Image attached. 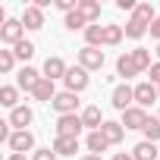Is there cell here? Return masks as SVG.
Segmentation results:
<instances>
[{
  "instance_id": "cell-16",
  "label": "cell",
  "mask_w": 160,
  "mask_h": 160,
  "mask_svg": "<svg viewBox=\"0 0 160 160\" xmlns=\"http://www.w3.org/2000/svg\"><path fill=\"white\" fill-rule=\"evenodd\" d=\"M82 122H85V129H91V132H98V129H101V126H104L107 119H104V113H101V107H94V104H91V107H85V110H82Z\"/></svg>"
},
{
  "instance_id": "cell-11",
  "label": "cell",
  "mask_w": 160,
  "mask_h": 160,
  "mask_svg": "<svg viewBox=\"0 0 160 160\" xmlns=\"http://www.w3.org/2000/svg\"><path fill=\"white\" fill-rule=\"evenodd\" d=\"M44 78H50V82H57V78H66V72H69V66H66V60L63 57H47L44 60Z\"/></svg>"
},
{
  "instance_id": "cell-7",
  "label": "cell",
  "mask_w": 160,
  "mask_h": 160,
  "mask_svg": "<svg viewBox=\"0 0 160 160\" xmlns=\"http://www.w3.org/2000/svg\"><path fill=\"white\" fill-rule=\"evenodd\" d=\"M78 66L88 69V72L101 69L104 66V50L101 47H82V50H78Z\"/></svg>"
},
{
  "instance_id": "cell-24",
  "label": "cell",
  "mask_w": 160,
  "mask_h": 160,
  "mask_svg": "<svg viewBox=\"0 0 160 160\" xmlns=\"http://www.w3.org/2000/svg\"><path fill=\"white\" fill-rule=\"evenodd\" d=\"M132 19H138V22H144V25L151 28V22L157 19V10H154L151 3H138V7H135V13H132Z\"/></svg>"
},
{
  "instance_id": "cell-25",
  "label": "cell",
  "mask_w": 160,
  "mask_h": 160,
  "mask_svg": "<svg viewBox=\"0 0 160 160\" xmlns=\"http://www.w3.org/2000/svg\"><path fill=\"white\" fill-rule=\"evenodd\" d=\"M85 47H104V25H88L85 28Z\"/></svg>"
},
{
  "instance_id": "cell-13",
  "label": "cell",
  "mask_w": 160,
  "mask_h": 160,
  "mask_svg": "<svg viewBox=\"0 0 160 160\" xmlns=\"http://www.w3.org/2000/svg\"><path fill=\"white\" fill-rule=\"evenodd\" d=\"M141 69H138V63H135V57H132V50H126L119 60H116V75H122L126 78V82H129V78H135Z\"/></svg>"
},
{
  "instance_id": "cell-10",
  "label": "cell",
  "mask_w": 160,
  "mask_h": 160,
  "mask_svg": "<svg viewBox=\"0 0 160 160\" xmlns=\"http://www.w3.org/2000/svg\"><path fill=\"white\" fill-rule=\"evenodd\" d=\"M148 119H151V116H148V110H144V107H129V110L122 113V119H119V122H122V129L129 132V129H144V122H148Z\"/></svg>"
},
{
  "instance_id": "cell-23",
  "label": "cell",
  "mask_w": 160,
  "mask_h": 160,
  "mask_svg": "<svg viewBox=\"0 0 160 160\" xmlns=\"http://www.w3.org/2000/svg\"><path fill=\"white\" fill-rule=\"evenodd\" d=\"M0 104L10 107V110H16L19 107V88L16 85H3V88H0Z\"/></svg>"
},
{
  "instance_id": "cell-5",
  "label": "cell",
  "mask_w": 160,
  "mask_h": 160,
  "mask_svg": "<svg viewBox=\"0 0 160 160\" xmlns=\"http://www.w3.org/2000/svg\"><path fill=\"white\" fill-rule=\"evenodd\" d=\"M110 101H113V107H116L119 113H126L129 107H135V88H129V85L122 82V85H116V88H113Z\"/></svg>"
},
{
  "instance_id": "cell-21",
  "label": "cell",
  "mask_w": 160,
  "mask_h": 160,
  "mask_svg": "<svg viewBox=\"0 0 160 160\" xmlns=\"http://www.w3.org/2000/svg\"><path fill=\"white\" fill-rule=\"evenodd\" d=\"M101 132H104V138H107L110 144H119V141L126 138V129H122V122H113V119H107V122L101 126Z\"/></svg>"
},
{
  "instance_id": "cell-18",
  "label": "cell",
  "mask_w": 160,
  "mask_h": 160,
  "mask_svg": "<svg viewBox=\"0 0 160 160\" xmlns=\"http://www.w3.org/2000/svg\"><path fill=\"white\" fill-rule=\"evenodd\" d=\"M75 10L88 19V25H98V19H101V3H98V0H78Z\"/></svg>"
},
{
  "instance_id": "cell-19",
  "label": "cell",
  "mask_w": 160,
  "mask_h": 160,
  "mask_svg": "<svg viewBox=\"0 0 160 160\" xmlns=\"http://www.w3.org/2000/svg\"><path fill=\"white\" fill-rule=\"evenodd\" d=\"M85 148H88V154H98V157H101V154L110 148V141H107V138H104V132L98 129V132H88V138H85Z\"/></svg>"
},
{
  "instance_id": "cell-9",
  "label": "cell",
  "mask_w": 160,
  "mask_h": 160,
  "mask_svg": "<svg viewBox=\"0 0 160 160\" xmlns=\"http://www.w3.org/2000/svg\"><path fill=\"white\" fill-rule=\"evenodd\" d=\"M32 119H35V110L32 107H25V104H19L16 110H10V126L16 129V132H25V126H32Z\"/></svg>"
},
{
  "instance_id": "cell-26",
  "label": "cell",
  "mask_w": 160,
  "mask_h": 160,
  "mask_svg": "<svg viewBox=\"0 0 160 160\" xmlns=\"http://www.w3.org/2000/svg\"><path fill=\"white\" fill-rule=\"evenodd\" d=\"M122 28H126V38H132V41H141V38L148 35V25H144V22H138V19H129Z\"/></svg>"
},
{
  "instance_id": "cell-3",
  "label": "cell",
  "mask_w": 160,
  "mask_h": 160,
  "mask_svg": "<svg viewBox=\"0 0 160 160\" xmlns=\"http://www.w3.org/2000/svg\"><path fill=\"white\" fill-rule=\"evenodd\" d=\"M41 78H44V72H38L35 66H22V69H19V75H16V88L32 94V91L41 85Z\"/></svg>"
},
{
  "instance_id": "cell-12",
  "label": "cell",
  "mask_w": 160,
  "mask_h": 160,
  "mask_svg": "<svg viewBox=\"0 0 160 160\" xmlns=\"http://www.w3.org/2000/svg\"><path fill=\"white\" fill-rule=\"evenodd\" d=\"M7 144H10L13 154H25V151H35V135H32L28 129H25V132H13Z\"/></svg>"
},
{
  "instance_id": "cell-30",
  "label": "cell",
  "mask_w": 160,
  "mask_h": 160,
  "mask_svg": "<svg viewBox=\"0 0 160 160\" xmlns=\"http://www.w3.org/2000/svg\"><path fill=\"white\" fill-rule=\"evenodd\" d=\"M13 53H16V60H22V63H25V60H32V57H35V44H32V41H19V44L13 47Z\"/></svg>"
},
{
  "instance_id": "cell-38",
  "label": "cell",
  "mask_w": 160,
  "mask_h": 160,
  "mask_svg": "<svg viewBox=\"0 0 160 160\" xmlns=\"http://www.w3.org/2000/svg\"><path fill=\"white\" fill-rule=\"evenodd\" d=\"M82 160H101V157H98V154H85Z\"/></svg>"
},
{
  "instance_id": "cell-40",
  "label": "cell",
  "mask_w": 160,
  "mask_h": 160,
  "mask_svg": "<svg viewBox=\"0 0 160 160\" xmlns=\"http://www.w3.org/2000/svg\"><path fill=\"white\" fill-rule=\"evenodd\" d=\"M157 91H160V85H157Z\"/></svg>"
},
{
  "instance_id": "cell-28",
  "label": "cell",
  "mask_w": 160,
  "mask_h": 160,
  "mask_svg": "<svg viewBox=\"0 0 160 160\" xmlns=\"http://www.w3.org/2000/svg\"><path fill=\"white\" fill-rule=\"evenodd\" d=\"M141 132H144V141H154V144H157V141H160V119H157V116H151V119L144 122V129H141Z\"/></svg>"
},
{
  "instance_id": "cell-8",
  "label": "cell",
  "mask_w": 160,
  "mask_h": 160,
  "mask_svg": "<svg viewBox=\"0 0 160 160\" xmlns=\"http://www.w3.org/2000/svg\"><path fill=\"white\" fill-rule=\"evenodd\" d=\"M154 101H160V91H157V85H151V82H138L135 85V107H151Z\"/></svg>"
},
{
  "instance_id": "cell-4",
  "label": "cell",
  "mask_w": 160,
  "mask_h": 160,
  "mask_svg": "<svg viewBox=\"0 0 160 160\" xmlns=\"http://www.w3.org/2000/svg\"><path fill=\"white\" fill-rule=\"evenodd\" d=\"M25 35V25H22V19H7L3 25H0V41H3V44H19V41H25L22 38Z\"/></svg>"
},
{
  "instance_id": "cell-1",
  "label": "cell",
  "mask_w": 160,
  "mask_h": 160,
  "mask_svg": "<svg viewBox=\"0 0 160 160\" xmlns=\"http://www.w3.org/2000/svg\"><path fill=\"white\" fill-rule=\"evenodd\" d=\"M85 129L82 122V113H66V116H57V135H69V138H78Z\"/></svg>"
},
{
  "instance_id": "cell-36",
  "label": "cell",
  "mask_w": 160,
  "mask_h": 160,
  "mask_svg": "<svg viewBox=\"0 0 160 160\" xmlns=\"http://www.w3.org/2000/svg\"><path fill=\"white\" fill-rule=\"evenodd\" d=\"M113 160H135L132 154H126V151H119V154H113Z\"/></svg>"
},
{
  "instance_id": "cell-15",
  "label": "cell",
  "mask_w": 160,
  "mask_h": 160,
  "mask_svg": "<svg viewBox=\"0 0 160 160\" xmlns=\"http://www.w3.org/2000/svg\"><path fill=\"white\" fill-rule=\"evenodd\" d=\"M53 151H57V157H75V151H78V138L57 135V138H53Z\"/></svg>"
},
{
  "instance_id": "cell-27",
  "label": "cell",
  "mask_w": 160,
  "mask_h": 160,
  "mask_svg": "<svg viewBox=\"0 0 160 160\" xmlns=\"http://www.w3.org/2000/svg\"><path fill=\"white\" fill-rule=\"evenodd\" d=\"M63 25H66L69 32H85V28H88V19H85L82 13H78V10H75V13H69V16L63 19Z\"/></svg>"
},
{
  "instance_id": "cell-35",
  "label": "cell",
  "mask_w": 160,
  "mask_h": 160,
  "mask_svg": "<svg viewBox=\"0 0 160 160\" xmlns=\"http://www.w3.org/2000/svg\"><path fill=\"white\" fill-rule=\"evenodd\" d=\"M148 32H151V38H157V44H160V16L151 22V28H148Z\"/></svg>"
},
{
  "instance_id": "cell-31",
  "label": "cell",
  "mask_w": 160,
  "mask_h": 160,
  "mask_svg": "<svg viewBox=\"0 0 160 160\" xmlns=\"http://www.w3.org/2000/svg\"><path fill=\"white\" fill-rule=\"evenodd\" d=\"M16 66V53L13 50H0V72H13Z\"/></svg>"
},
{
  "instance_id": "cell-29",
  "label": "cell",
  "mask_w": 160,
  "mask_h": 160,
  "mask_svg": "<svg viewBox=\"0 0 160 160\" xmlns=\"http://www.w3.org/2000/svg\"><path fill=\"white\" fill-rule=\"evenodd\" d=\"M132 57H135V63H138V69H141V72H148V69L154 66V63H151V50H148V47H135V50H132Z\"/></svg>"
},
{
  "instance_id": "cell-20",
  "label": "cell",
  "mask_w": 160,
  "mask_h": 160,
  "mask_svg": "<svg viewBox=\"0 0 160 160\" xmlns=\"http://www.w3.org/2000/svg\"><path fill=\"white\" fill-rule=\"evenodd\" d=\"M57 94H60V91H57V85L50 82V78H41V85L32 91V98H35V101H44V104H50Z\"/></svg>"
},
{
  "instance_id": "cell-17",
  "label": "cell",
  "mask_w": 160,
  "mask_h": 160,
  "mask_svg": "<svg viewBox=\"0 0 160 160\" xmlns=\"http://www.w3.org/2000/svg\"><path fill=\"white\" fill-rule=\"evenodd\" d=\"M132 157H135V160H160V148H157L154 141H138V144L132 148Z\"/></svg>"
},
{
  "instance_id": "cell-32",
  "label": "cell",
  "mask_w": 160,
  "mask_h": 160,
  "mask_svg": "<svg viewBox=\"0 0 160 160\" xmlns=\"http://www.w3.org/2000/svg\"><path fill=\"white\" fill-rule=\"evenodd\" d=\"M32 160H57V151L53 148H41V151H35Z\"/></svg>"
},
{
  "instance_id": "cell-14",
  "label": "cell",
  "mask_w": 160,
  "mask_h": 160,
  "mask_svg": "<svg viewBox=\"0 0 160 160\" xmlns=\"http://www.w3.org/2000/svg\"><path fill=\"white\" fill-rule=\"evenodd\" d=\"M22 25H25L28 32L44 28V10H38L35 3H32V7H25V13H22Z\"/></svg>"
},
{
  "instance_id": "cell-22",
  "label": "cell",
  "mask_w": 160,
  "mask_h": 160,
  "mask_svg": "<svg viewBox=\"0 0 160 160\" xmlns=\"http://www.w3.org/2000/svg\"><path fill=\"white\" fill-rule=\"evenodd\" d=\"M122 38H126V28H122V25H116V22L104 25V44H107V47H116Z\"/></svg>"
},
{
  "instance_id": "cell-2",
  "label": "cell",
  "mask_w": 160,
  "mask_h": 160,
  "mask_svg": "<svg viewBox=\"0 0 160 160\" xmlns=\"http://www.w3.org/2000/svg\"><path fill=\"white\" fill-rule=\"evenodd\" d=\"M88 69H82V66H69V72H66V78H63V85H66V91H72V94H78V91H85L88 88Z\"/></svg>"
},
{
  "instance_id": "cell-34",
  "label": "cell",
  "mask_w": 160,
  "mask_h": 160,
  "mask_svg": "<svg viewBox=\"0 0 160 160\" xmlns=\"http://www.w3.org/2000/svg\"><path fill=\"white\" fill-rule=\"evenodd\" d=\"M116 7H119V10H126V13H135V7H138V3H135V0H116Z\"/></svg>"
},
{
  "instance_id": "cell-33",
  "label": "cell",
  "mask_w": 160,
  "mask_h": 160,
  "mask_svg": "<svg viewBox=\"0 0 160 160\" xmlns=\"http://www.w3.org/2000/svg\"><path fill=\"white\" fill-rule=\"evenodd\" d=\"M148 75H151V85H160V60L148 69Z\"/></svg>"
},
{
  "instance_id": "cell-41",
  "label": "cell",
  "mask_w": 160,
  "mask_h": 160,
  "mask_svg": "<svg viewBox=\"0 0 160 160\" xmlns=\"http://www.w3.org/2000/svg\"><path fill=\"white\" fill-rule=\"evenodd\" d=\"M157 119H160V113H157Z\"/></svg>"
},
{
  "instance_id": "cell-39",
  "label": "cell",
  "mask_w": 160,
  "mask_h": 160,
  "mask_svg": "<svg viewBox=\"0 0 160 160\" xmlns=\"http://www.w3.org/2000/svg\"><path fill=\"white\" fill-rule=\"evenodd\" d=\"M157 60H160V44H157Z\"/></svg>"
},
{
  "instance_id": "cell-37",
  "label": "cell",
  "mask_w": 160,
  "mask_h": 160,
  "mask_svg": "<svg viewBox=\"0 0 160 160\" xmlns=\"http://www.w3.org/2000/svg\"><path fill=\"white\" fill-rule=\"evenodd\" d=\"M7 160H25V154H10Z\"/></svg>"
},
{
  "instance_id": "cell-6",
  "label": "cell",
  "mask_w": 160,
  "mask_h": 160,
  "mask_svg": "<svg viewBox=\"0 0 160 160\" xmlns=\"http://www.w3.org/2000/svg\"><path fill=\"white\" fill-rule=\"evenodd\" d=\"M50 107L57 110V116H66V113H78V94H72V91H60V94L50 101Z\"/></svg>"
}]
</instances>
